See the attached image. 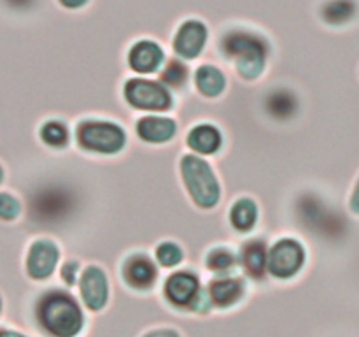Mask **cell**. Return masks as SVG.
<instances>
[{
	"label": "cell",
	"mask_w": 359,
	"mask_h": 337,
	"mask_svg": "<svg viewBox=\"0 0 359 337\" xmlns=\"http://www.w3.org/2000/svg\"><path fill=\"white\" fill-rule=\"evenodd\" d=\"M226 58L235 60V70L245 81H255L262 76L269 55V44L255 32L231 30L221 39Z\"/></svg>",
	"instance_id": "1"
},
{
	"label": "cell",
	"mask_w": 359,
	"mask_h": 337,
	"mask_svg": "<svg viewBox=\"0 0 359 337\" xmlns=\"http://www.w3.org/2000/svg\"><path fill=\"white\" fill-rule=\"evenodd\" d=\"M39 322L53 337H74L83 329L84 316L76 298L65 291L42 297L37 309Z\"/></svg>",
	"instance_id": "2"
},
{
	"label": "cell",
	"mask_w": 359,
	"mask_h": 337,
	"mask_svg": "<svg viewBox=\"0 0 359 337\" xmlns=\"http://www.w3.org/2000/svg\"><path fill=\"white\" fill-rule=\"evenodd\" d=\"M181 176L193 202L202 209H212L221 199V186L212 167L200 154H184L181 158Z\"/></svg>",
	"instance_id": "3"
},
{
	"label": "cell",
	"mask_w": 359,
	"mask_h": 337,
	"mask_svg": "<svg viewBox=\"0 0 359 337\" xmlns=\"http://www.w3.org/2000/svg\"><path fill=\"white\" fill-rule=\"evenodd\" d=\"M76 137L81 150L95 154H116L126 144L125 130L111 121H81L76 128Z\"/></svg>",
	"instance_id": "4"
},
{
	"label": "cell",
	"mask_w": 359,
	"mask_h": 337,
	"mask_svg": "<svg viewBox=\"0 0 359 337\" xmlns=\"http://www.w3.org/2000/svg\"><path fill=\"white\" fill-rule=\"evenodd\" d=\"M125 100L137 111L165 112L172 107V95L160 81L132 77L123 86Z\"/></svg>",
	"instance_id": "5"
},
{
	"label": "cell",
	"mask_w": 359,
	"mask_h": 337,
	"mask_svg": "<svg viewBox=\"0 0 359 337\" xmlns=\"http://www.w3.org/2000/svg\"><path fill=\"white\" fill-rule=\"evenodd\" d=\"M305 248L298 239L283 237L269 251V272L277 279H291L305 265Z\"/></svg>",
	"instance_id": "6"
},
{
	"label": "cell",
	"mask_w": 359,
	"mask_h": 337,
	"mask_svg": "<svg viewBox=\"0 0 359 337\" xmlns=\"http://www.w3.org/2000/svg\"><path fill=\"white\" fill-rule=\"evenodd\" d=\"M209 41V30L205 23L196 18H188L175 30L172 48L181 60H195L202 55Z\"/></svg>",
	"instance_id": "7"
},
{
	"label": "cell",
	"mask_w": 359,
	"mask_h": 337,
	"mask_svg": "<svg viewBox=\"0 0 359 337\" xmlns=\"http://www.w3.org/2000/svg\"><path fill=\"white\" fill-rule=\"evenodd\" d=\"M126 63L135 74H154L165 65V51L160 42L153 39H140L130 46Z\"/></svg>",
	"instance_id": "8"
},
{
	"label": "cell",
	"mask_w": 359,
	"mask_h": 337,
	"mask_svg": "<svg viewBox=\"0 0 359 337\" xmlns=\"http://www.w3.org/2000/svg\"><path fill=\"white\" fill-rule=\"evenodd\" d=\"M121 272L126 284L137 288V290H149L154 286L158 277L156 263L147 253L142 251L126 256L121 265Z\"/></svg>",
	"instance_id": "9"
},
{
	"label": "cell",
	"mask_w": 359,
	"mask_h": 337,
	"mask_svg": "<svg viewBox=\"0 0 359 337\" xmlns=\"http://www.w3.org/2000/svg\"><path fill=\"white\" fill-rule=\"evenodd\" d=\"M198 293V276L189 269L174 272L165 281V295L172 304L179 308H191Z\"/></svg>",
	"instance_id": "10"
},
{
	"label": "cell",
	"mask_w": 359,
	"mask_h": 337,
	"mask_svg": "<svg viewBox=\"0 0 359 337\" xmlns=\"http://www.w3.org/2000/svg\"><path fill=\"white\" fill-rule=\"evenodd\" d=\"M60 251L58 246L49 239H41L32 244L28 253L27 269L34 279H46L55 272V267L58 263Z\"/></svg>",
	"instance_id": "11"
},
{
	"label": "cell",
	"mask_w": 359,
	"mask_h": 337,
	"mask_svg": "<svg viewBox=\"0 0 359 337\" xmlns=\"http://www.w3.org/2000/svg\"><path fill=\"white\" fill-rule=\"evenodd\" d=\"M107 277L104 270L97 265H88L81 276V295L91 311H100L107 302Z\"/></svg>",
	"instance_id": "12"
},
{
	"label": "cell",
	"mask_w": 359,
	"mask_h": 337,
	"mask_svg": "<svg viewBox=\"0 0 359 337\" xmlns=\"http://www.w3.org/2000/svg\"><path fill=\"white\" fill-rule=\"evenodd\" d=\"M319 18L326 27H351L359 20V0H323Z\"/></svg>",
	"instance_id": "13"
},
{
	"label": "cell",
	"mask_w": 359,
	"mask_h": 337,
	"mask_svg": "<svg viewBox=\"0 0 359 337\" xmlns=\"http://www.w3.org/2000/svg\"><path fill=\"white\" fill-rule=\"evenodd\" d=\"M135 132L144 143L163 144L174 139L177 133V123L167 116H144L137 121Z\"/></svg>",
	"instance_id": "14"
},
{
	"label": "cell",
	"mask_w": 359,
	"mask_h": 337,
	"mask_svg": "<svg viewBox=\"0 0 359 337\" xmlns=\"http://www.w3.org/2000/svg\"><path fill=\"white\" fill-rule=\"evenodd\" d=\"M186 144L191 151H195L200 157H207V154H216L223 146V133L219 132L216 125L210 123H200V125L193 126L186 137Z\"/></svg>",
	"instance_id": "15"
},
{
	"label": "cell",
	"mask_w": 359,
	"mask_h": 337,
	"mask_svg": "<svg viewBox=\"0 0 359 337\" xmlns=\"http://www.w3.org/2000/svg\"><path fill=\"white\" fill-rule=\"evenodd\" d=\"M241 262L245 272L255 279H262L265 276L269 265V253H266V239L255 237L242 242Z\"/></svg>",
	"instance_id": "16"
},
{
	"label": "cell",
	"mask_w": 359,
	"mask_h": 337,
	"mask_svg": "<svg viewBox=\"0 0 359 337\" xmlns=\"http://www.w3.org/2000/svg\"><path fill=\"white\" fill-rule=\"evenodd\" d=\"M263 105L270 118L277 119V121H287L297 114L298 98L287 88H276L266 95Z\"/></svg>",
	"instance_id": "17"
},
{
	"label": "cell",
	"mask_w": 359,
	"mask_h": 337,
	"mask_svg": "<svg viewBox=\"0 0 359 337\" xmlns=\"http://www.w3.org/2000/svg\"><path fill=\"white\" fill-rule=\"evenodd\" d=\"M210 300L219 308H230L238 302L244 295V281L237 277H224V279H212L207 286Z\"/></svg>",
	"instance_id": "18"
},
{
	"label": "cell",
	"mask_w": 359,
	"mask_h": 337,
	"mask_svg": "<svg viewBox=\"0 0 359 337\" xmlns=\"http://www.w3.org/2000/svg\"><path fill=\"white\" fill-rule=\"evenodd\" d=\"M195 84L196 90L207 98H216L226 88V77H224L223 70L217 69L216 65L210 63H203L195 70Z\"/></svg>",
	"instance_id": "19"
},
{
	"label": "cell",
	"mask_w": 359,
	"mask_h": 337,
	"mask_svg": "<svg viewBox=\"0 0 359 337\" xmlns=\"http://www.w3.org/2000/svg\"><path fill=\"white\" fill-rule=\"evenodd\" d=\"M258 221V206L249 197H241L231 206L230 223L237 232H249L256 227Z\"/></svg>",
	"instance_id": "20"
},
{
	"label": "cell",
	"mask_w": 359,
	"mask_h": 337,
	"mask_svg": "<svg viewBox=\"0 0 359 337\" xmlns=\"http://www.w3.org/2000/svg\"><path fill=\"white\" fill-rule=\"evenodd\" d=\"M188 65H186L181 58H170L165 62L163 70H161L160 74V81L172 88H181L184 86L186 81H188Z\"/></svg>",
	"instance_id": "21"
},
{
	"label": "cell",
	"mask_w": 359,
	"mask_h": 337,
	"mask_svg": "<svg viewBox=\"0 0 359 337\" xmlns=\"http://www.w3.org/2000/svg\"><path fill=\"white\" fill-rule=\"evenodd\" d=\"M238 255L233 249L228 248H214L212 251H209L205 258L207 269L212 270V272H223V270H231L238 265Z\"/></svg>",
	"instance_id": "22"
},
{
	"label": "cell",
	"mask_w": 359,
	"mask_h": 337,
	"mask_svg": "<svg viewBox=\"0 0 359 337\" xmlns=\"http://www.w3.org/2000/svg\"><path fill=\"white\" fill-rule=\"evenodd\" d=\"M41 139L51 147H65L70 140V132L65 123L53 119L42 125Z\"/></svg>",
	"instance_id": "23"
},
{
	"label": "cell",
	"mask_w": 359,
	"mask_h": 337,
	"mask_svg": "<svg viewBox=\"0 0 359 337\" xmlns=\"http://www.w3.org/2000/svg\"><path fill=\"white\" fill-rule=\"evenodd\" d=\"M156 262L160 263L165 269H172V267H177L179 263L184 260V251L179 244H175L174 241H165L161 244L156 246Z\"/></svg>",
	"instance_id": "24"
},
{
	"label": "cell",
	"mask_w": 359,
	"mask_h": 337,
	"mask_svg": "<svg viewBox=\"0 0 359 337\" xmlns=\"http://www.w3.org/2000/svg\"><path fill=\"white\" fill-rule=\"evenodd\" d=\"M21 206L13 195L0 193V218L2 220H14L20 214Z\"/></svg>",
	"instance_id": "25"
},
{
	"label": "cell",
	"mask_w": 359,
	"mask_h": 337,
	"mask_svg": "<svg viewBox=\"0 0 359 337\" xmlns=\"http://www.w3.org/2000/svg\"><path fill=\"white\" fill-rule=\"evenodd\" d=\"M79 270H81L79 262H76V260H67L62 267L63 281H65L69 286H72V284L76 283V277H77V272H79Z\"/></svg>",
	"instance_id": "26"
},
{
	"label": "cell",
	"mask_w": 359,
	"mask_h": 337,
	"mask_svg": "<svg viewBox=\"0 0 359 337\" xmlns=\"http://www.w3.org/2000/svg\"><path fill=\"white\" fill-rule=\"evenodd\" d=\"M349 211L353 214H356V216H359V176L356 183H354L353 193H351L349 197Z\"/></svg>",
	"instance_id": "27"
},
{
	"label": "cell",
	"mask_w": 359,
	"mask_h": 337,
	"mask_svg": "<svg viewBox=\"0 0 359 337\" xmlns=\"http://www.w3.org/2000/svg\"><path fill=\"white\" fill-rule=\"evenodd\" d=\"M60 4H62L63 7H67V9H81V7L86 6L90 0H58Z\"/></svg>",
	"instance_id": "28"
},
{
	"label": "cell",
	"mask_w": 359,
	"mask_h": 337,
	"mask_svg": "<svg viewBox=\"0 0 359 337\" xmlns=\"http://www.w3.org/2000/svg\"><path fill=\"white\" fill-rule=\"evenodd\" d=\"M146 337H179V336L175 332H172V330H158V332L149 333V336Z\"/></svg>",
	"instance_id": "29"
},
{
	"label": "cell",
	"mask_w": 359,
	"mask_h": 337,
	"mask_svg": "<svg viewBox=\"0 0 359 337\" xmlns=\"http://www.w3.org/2000/svg\"><path fill=\"white\" fill-rule=\"evenodd\" d=\"M0 337H23L20 333H14V332H0Z\"/></svg>",
	"instance_id": "30"
},
{
	"label": "cell",
	"mask_w": 359,
	"mask_h": 337,
	"mask_svg": "<svg viewBox=\"0 0 359 337\" xmlns=\"http://www.w3.org/2000/svg\"><path fill=\"white\" fill-rule=\"evenodd\" d=\"M2 176H4V174H2V168H0V181H2Z\"/></svg>",
	"instance_id": "31"
}]
</instances>
